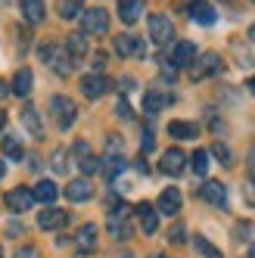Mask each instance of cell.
<instances>
[{"instance_id":"obj_1","label":"cell","mask_w":255,"mask_h":258,"mask_svg":"<svg viewBox=\"0 0 255 258\" xmlns=\"http://www.w3.org/2000/svg\"><path fill=\"white\" fill-rule=\"evenodd\" d=\"M38 56L56 72V75H72L75 72V59L69 56V50H66V44H56V41H47V44H41L38 47Z\"/></svg>"},{"instance_id":"obj_2","label":"cell","mask_w":255,"mask_h":258,"mask_svg":"<svg viewBox=\"0 0 255 258\" xmlns=\"http://www.w3.org/2000/svg\"><path fill=\"white\" fill-rule=\"evenodd\" d=\"M50 112H53V118H56L59 131H69V127L78 121V106L72 103L69 97H62V94H56L50 100Z\"/></svg>"},{"instance_id":"obj_3","label":"cell","mask_w":255,"mask_h":258,"mask_svg":"<svg viewBox=\"0 0 255 258\" xmlns=\"http://www.w3.org/2000/svg\"><path fill=\"white\" fill-rule=\"evenodd\" d=\"M171 38H174V25H171L168 16H165V13L150 16V41H153L156 47H165Z\"/></svg>"},{"instance_id":"obj_4","label":"cell","mask_w":255,"mask_h":258,"mask_svg":"<svg viewBox=\"0 0 255 258\" xmlns=\"http://www.w3.org/2000/svg\"><path fill=\"white\" fill-rule=\"evenodd\" d=\"M221 69H224V62H221V56H218V53H203V56L190 66V78H193V81H203V78H209V75H218Z\"/></svg>"},{"instance_id":"obj_5","label":"cell","mask_w":255,"mask_h":258,"mask_svg":"<svg viewBox=\"0 0 255 258\" xmlns=\"http://www.w3.org/2000/svg\"><path fill=\"white\" fill-rule=\"evenodd\" d=\"M131 209L128 206H118L115 212H109V233L115 239H131Z\"/></svg>"},{"instance_id":"obj_6","label":"cell","mask_w":255,"mask_h":258,"mask_svg":"<svg viewBox=\"0 0 255 258\" xmlns=\"http://www.w3.org/2000/svg\"><path fill=\"white\" fill-rule=\"evenodd\" d=\"M184 165H187V156H184V150H177V146H171V150H165V153H162L159 168H162V174L177 177V174H184Z\"/></svg>"},{"instance_id":"obj_7","label":"cell","mask_w":255,"mask_h":258,"mask_svg":"<svg viewBox=\"0 0 255 258\" xmlns=\"http://www.w3.org/2000/svg\"><path fill=\"white\" fill-rule=\"evenodd\" d=\"M81 28H84V34H106L109 31V13L106 10L81 13Z\"/></svg>"},{"instance_id":"obj_8","label":"cell","mask_w":255,"mask_h":258,"mask_svg":"<svg viewBox=\"0 0 255 258\" xmlns=\"http://www.w3.org/2000/svg\"><path fill=\"white\" fill-rule=\"evenodd\" d=\"M106 90H109V78H106V75H97V72H90V75L81 78V94H84L87 100H100Z\"/></svg>"},{"instance_id":"obj_9","label":"cell","mask_w":255,"mask_h":258,"mask_svg":"<svg viewBox=\"0 0 255 258\" xmlns=\"http://www.w3.org/2000/svg\"><path fill=\"white\" fill-rule=\"evenodd\" d=\"M196 62V44L193 41H177L171 50V69H187Z\"/></svg>"},{"instance_id":"obj_10","label":"cell","mask_w":255,"mask_h":258,"mask_svg":"<svg viewBox=\"0 0 255 258\" xmlns=\"http://www.w3.org/2000/svg\"><path fill=\"white\" fill-rule=\"evenodd\" d=\"M7 206H10L13 212H28V209L34 206V193H31V187H13V190L7 193Z\"/></svg>"},{"instance_id":"obj_11","label":"cell","mask_w":255,"mask_h":258,"mask_svg":"<svg viewBox=\"0 0 255 258\" xmlns=\"http://www.w3.org/2000/svg\"><path fill=\"white\" fill-rule=\"evenodd\" d=\"M112 50L118 53V56H140L143 41L134 38V34H118V38H112Z\"/></svg>"},{"instance_id":"obj_12","label":"cell","mask_w":255,"mask_h":258,"mask_svg":"<svg viewBox=\"0 0 255 258\" xmlns=\"http://www.w3.org/2000/svg\"><path fill=\"white\" fill-rule=\"evenodd\" d=\"M199 196H203L206 202H212V206H218V209L227 206V190H224L221 180H206L203 190H199Z\"/></svg>"},{"instance_id":"obj_13","label":"cell","mask_w":255,"mask_h":258,"mask_svg":"<svg viewBox=\"0 0 255 258\" xmlns=\"http://www.w3.org/2000/svg\"><path fill=\"white\" fill-rule=\"evenodd\" d=\"M66 224H69V212H62V209H44L38 215V227L41 230H59Z\"/></svg>"},{"instance_id":"obj_14","label":"cell","mask_w":255,"mask_h":258,"mask_svg":"<svg viewBox=\"0 0 255 258\" xmlns=\"http://www.w3.org/2000/svg\"><path fill=\"white\" fill-rule=\"evenodd\" d=\"M187 13H190V19L199 22V25H215V19H218V13H215V7L209 4V0H193Z\"/></svg>"},{"instance_id":"obj_15","label":"cell","mask_w":255,"mask_h":258,"mask_svg":"<svg viewBox=\"0 0 255 258\" xmlns=\"http://www.w3.org/2000/svg\"><path fill=\"white\" fill-rule=\"evenodd\" d=\"M180 206H184V196H180V190H177V187H168V190H162L156 209H159L162 215H177Z\"/></svg>"},{"instance_id":"obj_16","label":"cell","mask_w":255,"mask_h":258,"mask_svg":"<svg viewBox=\"0 0 255 258\" xmlns=\"http://www.w3.org/2000/svg\"><path fill=\"white\" fill-rule=\"evenodd\" d=\"M134 212H137V221H140L143 233H156V230H159V215H156V206H150V202H140Z\"/></svg>"},{"instance_id":"obj_17","label":"cell","mask_w":255,"mask_h":258,"mask_svg":"<svg viewBox=\"0 0 255 258\" xmlns=\"http://www.w3.org/2000/svg\"><path fill=\"white\" fill-rule=\"evenodd\" d=\"M66 196H69L72 202H87L90 196H94V187H90V180H87V177H75V180H69Z\"/></svg>"},{"instance_id":"obj_18","label":"cell","mask_w":255,"mask_h":258,"mask_svg":"<svg viewBox=\"0 0 255 258\" xmlns=\"http://www.w3.org/2000/svg\"><path fill=\"white\" fill-rule=\"evenodd\" d=\"M143 16V0H118V19L124 25H134Z\"/></svg>"},{"instance_id":"obj_19","label":"cell","mask_w":255,"mask_h":258,"mask_svg":"<svg viewBox=\"0 0 255 258\" xmlns=\"http://www.w3.org/2000/svg\"><path fill=\"white\" fill-rule=\"evenodd\" d=\"M97 236H100L97 224H81L78 233H75V243H78L81 252H94V249H97Z\"/></svg>"},{"instance_id":"obj_20","label":"cell","mask_w":255,"mask_h":258,"mask_svg":"<svg viewBox=\"0 0 255 258\" xmlns=\"http://www.w3.org/2000/svg\"><path fill=\"white\" fill-rule=\"evenodd\" d=\"M168 103H171L168 94H162V90H147V97H143V112H147V115H156V112H162Z\"/></svg>"},{"instance_id":"obj_21","label":"cell","mask_w":255,"mask_h":258,"mask_svg":"<svg viewBox=\"0 0 255 258\" xmlns=\"http://www.w3.org/2000/svg\"><path fill=\"white\" fill-rule=\"evenodd\" d=\"M31 69H19L13 75V84H10V94H16V97H28L31 94Z\"/></svg>"},{"instance_id":"obj_22","label":"cell","mask_w":255,"mask_h":258,"mask_svg":"<svg viewBox=\"0 0 255 258\" xmlns=\"http://www.w3.org/2000/svg\"><path fill=\"white\" fill-rule=\"evenodd\" d=\"M66 50H69V56L75 59V62H78V59H84V56H87V50H90V44H87V34H84V31L72 34V38L66 41Z\"/></svg>"},{"instance_id":"obj_23","label":"cell","mask_w":255,"mask_h":258,"mask_svg":"<svg viewBox=\"0 0 255 258\" xmlns=\"http://www.w3.org/2000/svg\"><path fill=\"white\" fill-rule=\"evenodd\" d=\"M56 13H59V19H66V22L81 19V13H84V0H59V4H56Z\"/></svg>"},{"instance_id":"obj_24","label":"cell","mask_w":255,"mask_h":258,"mask_svg":"<svg viewBox=\"0 0 255 258\" xmlns=\"http://www.w3.org/2000/svg\"><path fill=\"white\" fill-rule=\"evenodd\" d=\"M168 134H171L174 140H193V137L199 134V127H196L193 121H171V124H168Z\"/></svg>"},{"instance_id":"obj_25","label":"cell","mask_w":255,"mask_h":258,"mask_svg":"<svg viewBox=\"0 0 255 258\" xmlns=\"http://www.w3.org/2000/svg\"><path fill=\"white\" fill-rule=\"evenodd\" d=\"M22 16H25V22L41 25L44 22V4L41 0H22Z\"/></svg>"},{"instance_id":"obj_26","label":"cell","mask_w":255,"mask_h":258,"mask_svg":"<svg viewBox=\"0 0 255 258\" xmlns=\"http://www.w3.org/2000/svg\"><path fill=\"white\" fill-rule=\"evenodd\" d=\"M22 124L28 127V134H34V137H41V134H44L41 115H38V109H34V106H25V109H22Z\"/></svg>"},{"instance_id":"obj_27","label":"cell","mask_w":255,"mask_h":258,"mask_svg":"<svg viewBox=\"0 0 255 258\" xmlns=\"http://www.w3.org/2000/svg\"><path fill=\"white\" fill-rule=\"evenodd\" d=\"M31 193H34V199H38V202H53V199L59 196V187L53 180H38V187H34Z\"/></svg>"},{"instance_id":"obj_28","label":"cell","mask_w":255,"mask_h":258,"mask_svg":"<svg viewBox=\"0 0 255 258\" xmlns=\"http://www.w3.org/2000/svg\"><path fill=\"white\" fill-rule=\"evenodd\" d=\"M190 168H193L196 174H206V171H209V153H206V150H196V153L190 156Z\"/></svg>"},{"instance_id":"obj_29","label":"cell","mask_w":255,"mask_h":258,"mask_svg":"<svg viewBox=\"0 0 255 258\" xmlns=\"http://www.w3.org/2000/svg\"><path fill=\"white\" fill-rule=\"evenodd\" d=\"M193 246L199 249V255H203V258H224L221 252H218V249H215V246L209 243L206 236H196V239H193Z\"/></svg>"},{"instance_id":"obj_30","label":"cell","mask_w":255,"mask_h":258,"mask_svg":"<svg viewBox=\"0 0 255 258\" xmlns=\"http://www.w3.org/2000/svg\"><path fill=\"white\" fill-rule=\"evenodd\" d=\"M4 156H10V159H22V143L16 140V137H7V140H4Z\"/></svg>"},{"instance_id":"obj_31","label":"cell","mask_w":255,"mask_h":258,"mask_svg":"<svg viewBox=\"0 0 255 258\" xmlns=\"http://www.w3.org/2000/svg\"><path fill=\"white\" fill-rule=\"evenodd\" d=\"M78 168H81L84 174H97V171H100V159H97V156H87V159H78Z\"/></svg>"},{"instance_id":"obj_32","label":"cell","mask_w":255,"mask_h":258,"mask_svg":"<svg viewBox=\"0 0 255 258\" xmlns=\"http://www.w3.org/2000/svg\"><path fill=\"white\" fill-rule=\"evenodd\" d=\"M66 168H69V165H66V150H56V153H53V171L62 174Z\"/></svg>"},{"instance_id":"obj_33","label":"cell","mask_w":255,"mask_h":258,"mask_svg":"<svg viewBox=\"0 0 255 258\" xmlns=\"http://www.w3.org/2000/svg\"><path fill=\"white\" fill-rule=\"evenodd\" d=\"M212 153H215V156H218V159H221V162H224V165H227V162H230V150H227V146H224V143H221V140H218V143H212Z\"/></svg>"},{"instance_id":"obj_34","label":"cell","mask_w":255,"mask_h":258,"mask_svg":"<svg viewBox=\"0 0 255 258\" xmlns=\"http://www.w3.org/2000/svg\"><path fill=\"white\" fill-rule=\"evenodd\" d=\"M184 236H187L184 224H174V227L168 230V239H171V243H184Z\"/></svg>"},{"instance_id":"obj_35","label":"cell","mask_w":255,"mask_h":258,"mask_svg":"<svg viewBox=\"0 0 255 258\" xmlns=\"http://www.w3.org/2000/svg\"><path fill=\"white\" fill-rule=\"evenodd\" d=\"M72 153H75L78 159H87V156H90V143H87V140H78V143H75V150H72Z\"/></svg>"},{"instance_id":"obj_36","label":"cell","mask_w":255,"mask_h":258,"mask_svg":"<svg viewBox=\"0 0 255 258\" xmlns=\"http://www.w3.org/2000/svg\"><path fill=\"white\" fill-rule=\"evenodd\" d=\"M118 118H124V121H128V118H134V115H131V106H128V100H118Z\"/></svg>"},{"instance_id":"obj_37","label":"cell","mask_w":255,"mask_h":258,"mask_svg":"<svg viewBox=\"0 0 255 258\" xmlns=\"http://www.w3.org/2000/svg\"><path fill=\"white\" fill-rule=\"evenodd\" d=\"M16 258H38V249H34V246H25V249L16 252Z\"/></svg>"},{"instance_id":"obj_38","label":"cell","mask_w":255,"mask_h":258,"mask_svg":"<svg viewBox=\"0 0 255 258\" xmlns=\"http://www.w3.org/2000/svg\"><path fill=\"white\" fill-rule=\"evenodd\" d=\"M153 146H156V140H153V134H150V131H143V153H150V150H153Z\"/></svg>"},{"instance_id":"obj_39","label":"cell","mask_w":255,"mask_h":258,"mask_svg":"<svg viewBox=\"0 0 255 258\" xmlns=\"http://www.w3.org/2000/svg\"><path fill=\"white\" fill-rule=\"evenodd\" d=\"M7 97H10V84L0 81V100H7Z\"/></svg>"},{"instance_id":"obj_40","label":"cell","mask_w":255,"mask_h":258,"mask_svg":"<svg viewBox=\"0 0 255 258\" xmlns=\"http://www.w3.org/2000/svg\"><path fill=\"white\" fill-rule=\"evenodd\" d=\"M246 87H249V90H252V97H255V75H252V78H249V81H246Z\"/></svg>"},{"instance_id":"obj_41","label":"cell","mask_w":255,"mask_h":258,"mask_svg":"<svg viewBox=\"0 0 255 258\" xmlns=\"http://www.w3.org/2000/svg\"><path fill=\"white\" fill-rule=\"evenodd\" d=\"M7 127V112H0V131Z\"/></svg>"},{"instance_id":"obj_42","label":"cell","mask_w":255,"mask_h":258,"mask_svg":"<svg viewBox=\"0 0 255 258\" xmlns=\"http://www.w3.org/2000/svg\"><path fill=\"white\" fill-rule=\"evenodd\" d=\"M249 41L255 44V22H252V28H249Z\"/></svg>"},{"instance_id":"obj_43","label":"cell","mask_w":255,"mask_h":258,"mask_svg":"<svg viewBox=\"0 0 255 258\" xmlns=\"http://www.w3.org/2000/svg\"><path fill=\"white\" fill-rule=\"evenodd\" d=\"M249 177H252V183H255V159H252V168H249Z\"/></svg>"},{"instance_id":"obj_44","label":"cell","mask_w":255,"mask_h":258,"mask_svg":"<svg viewBox=\"0 0 255 258\" xmlns=\"http://www.w3.org/2000/svg\"><path fill=\"white\" fill-rule=\"evenodd\" d=\"M4 174H7V165H4V162H0V177H4Z\"/></svg>"},{"instance_id":"obj_45","label":"cell","mask_w":255,"mask_h":258,"mask_svg":"<svg viewBox=\"0 0 255 258\" xmlns=\"http://www.w3.org/2000/svg\"><path fill=\"white\" fill-rule=\"evenodd\" d=\"M115 258H134V255H131V252H124V255H115Z\"/></svg>"},{"instance_id":"obj_46","label":"cell","mask_w":255,"mask_h":258,"mask_svg":"<svg viewBox=\"0 0 255 258\" xmlns=\"http://www.w3.org/2000/svg\"><path fill=\"white\" fill-rule=\"evenodd\" d=\"M150 258H165V255H162V252H156V255H150Z\"/></svg>"},{"instance_id":"obj_47","label":"cell","mask_w":255,"mask_h":258,"mask_svg":"<svg viewBox=\"0 0 255 258\" xmlns=\"http://www.w3.org/2000/svg\"><path fill=\"white\" fill-rule=\"evenodd\" d=\"M249 258H255V246H252V249H249Z\"/></svg>"},{"instance_id":"obj_48","label":"cell","mask_w":255,"mask_h":258,"mask_svg":"<svg viewBox=\"0 0 255 258\" xmlns=\"http://www.w3.org/2000/svg\"><path fill=\"white\" fill-rule=\"evenodd\" d=\"M0 4H7V0H0Z\"/></svg>"}]
</instances>
